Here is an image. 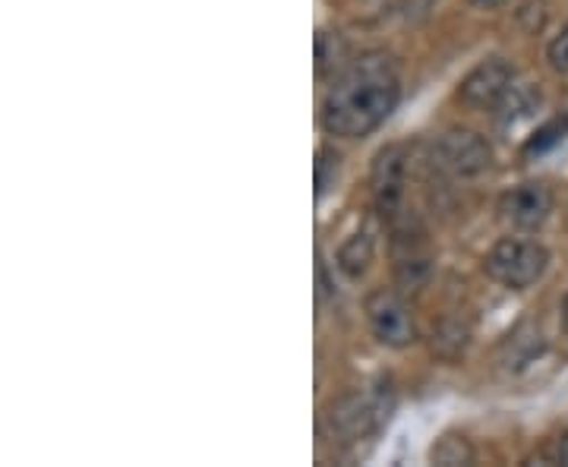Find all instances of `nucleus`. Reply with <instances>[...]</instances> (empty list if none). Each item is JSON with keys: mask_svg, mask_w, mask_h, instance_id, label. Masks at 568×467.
I'll list each match as a JSON object with an SVG mask.
<instances>
[{"mask_svg": "<svg viewBox=\"0 0 568 467\" xmlns=\"http://www.w3.org/2000/svg\"><path fill=\"white\" fill-rule=\"evenodd\" d=\"M559 461H562V465H568V436L562 439V446H559Z\"/></svg>", "mask_w": 568, "mask_h": 467, "instance_id": "nucleus-15", "label": "nucleus"}, {"mask_svg": "<svg viewBox=\"0 0 568 467\" xmlns=\"http://www.w3.org/2000/svg\"><path fill=\"white\" fill-rule=\"evenodd\" d=\"M549 212H552V193L547 183L540 181L518 183V186L506 190L499 200L503 222L518 231H537L549 219Z\"/></svg>", "mask_w": 568, "mask_h": 467, "instance_id": "nucleus-5", "label": "nucleus"}, {"mask_svg": "<svg viewBox=\"0 0 568 467\" xmlns=\"http://www.w3.org/2000/svg\"><path fill=\"white\" fill-rule=\"evenodd\" d=\"M562 133H566V123L562 121L547 123L544 130H537V136L528 143V152L530 155H534V152H537V155H540V152H547L549 145H556L559 140H562Z\"/></svg>", "mask_w": 568, "mask_h": 467, "instance_id": "nucleus-12", "label": "nucleus"}, {"mask_svg": "<svg viewBox=\"0 0 568 467\" xmlns=\"http://www.w3.org/2000/svg\"><path fill=\"white\" fill-rule=\"evenodd\" d=\"M366 319L373 335L388 347H407L417 338V325L405 301L383 287L366 297Z\"/></svg>", "mask_w": 568, "mask_h": 467, "instance_id": "nucleus-3", "label": "nucleus"}, {"mask_svg": "<svg viewBox=\"0 0 568 467\" xmlns=\"http://www.w3.org/2000/svg\"><path fill=\"white\" fill-rule=\"evenodd\" d=\"M549 67L556 70V73H568V26L556 35V39L549 41Z\"/></svg>", "mask_w": 568, "mask_h": 467, "instance_id": "nucleus-13", "label": "nucleus"}, {"mask_svg": "<svg viewBox=\"0 0 568 467\" xmlns=\"http://www.w3.org/2000/svg\"><path fill=\"white\" fill-rule=\"evenodd\" d=\"M474 7H484V10H496V7H503L506 0H470Z\"/></svg>", "mask_w": 568, "mask_h": 467, "instance_id": "nucleus-14", "label": "nucleus"}, {"mask_svg": "<svg viewBox=\"0 0 568 467\" xmlns=\"http://www.w3.org/2000/svg\"><path fill=\"white\" fill-rule=\"evenodd\" d=\"M386 417V410L379 405V398H347L332 410V427L338 424L347 436H364L373 427H379Z\"/></svg>", "mask_w": 568, "mask_h": 467, "instance_id": "nucleus-8", "label": "nucleus"}, {"mask_svg": "<svg viewBox=\"0 0 568 467\" xmlns=\"http://www.w3.org/2000/svg\"><path fill=\"white\" fill-rule=\"evenodd\" d=\"M342 58H345V44H342V39L332 35V32H320V35H316V73L325 77L328 70L342 67Z\"/></svg>", "mask_w": 568, "mask_h": 467, "instance_id": "nucleus-10", "label": "nucleus"}, {"mask_svg": "<svg viewBox=\"0 0 568 467\" xmlns=\"http://www.w3.org/2000/svg\"><path fill=\"white\" fill-rule=\"evenodd\" d=\"M493 162V152L484 136L470 130H452L436 143V164L455 177H477Z\"/></svg>", "mask_w": 568, "mask_h": 467, "instance_id": "nucleus-4", "label": "nucleus"}, {"mask_svg": "<svg viewBox=\"0 0 568 467\" xmlns=\"http://www.w3.org/2000/svg\"><path fill=\"white\" fill-rule=\"evenodd\" d=\"M515 82V70L508 67L503 58H493V61L477 63L458 89V99L467 108H493V104L503 102L508 89Z\"/></svg>", "mask_w": 568, "mask_h": 467, "instance_id": "nucleus-6", "label": "nucleus"}, {"mask_svg": "<svg viewBox=\"0 0 568 467\" xmlns=\"http://www.w3.org/2000/svg\"><path fill=\"white\" fill-rule=\"evenodd\" d=\"M405 145H388L373 164V200L383 215H395L405 196Z\"/></svg>", "mask_w": 568, "mask_h": 467, "instance_id": "nucleus-7", "label": "nucleus"}, {"mask_svg": "<svg viewBox=\"0 0 568 467\" xmlns=\"http://www.w3.org/2000/svg\"><path fill=\"white\" fill-rule=\"evenodd\" d=\"M562 319H566V328H568V297H566V304H562Z\"/></svg>", "mask_w": 568, "mask_h": 467, "instance_id": "nucleus-16", "label": "nucleus"}, {"mask_svg": "<svg viewBox=\"0 0 568 467\" xmlns=\"http://www.w3.org/2000/svg\"><path fill=\"white\" fill-rule=\"evenodd\" d=\"M547 265V246L537 244V241H525V237H503L484 260L489 278L496 285L511 287V291H525L534 282H540Z\"/></svg>", "mask_w": 568, "mask_h": 467, "instance_id": "nucleus-2", "label": "nucleus"}, {"mask_svg": "<svg viewBox=\"0 0 568 467\" xmlns=\"http://www.w3.org/2000/svg\"><path fill=\"white\" fill-rule=\"evenodd\" d=\"M398 77L383 54H369L328 89L323 102V126L332 136L357 140L373 133L398 104Z\"/></svg>", "mask_w": 568, "mask_h": 467, "instance_id": "nucleus-1", "label": "nucleus"}, {"mask_svg": "<svg viewBox=\"0 0 568 467\" xmlns=\"http://www.w3.org/2000/svg\"><path fill=\"white\" fill-rule=\"evenodd\" d=\"M335 174H338V155L332 149H320V155H316V186H320V196L328 190V183L335 181Z\"/></svg>", "mask_w": 568, "mask_h": 467, "instance_id": "nucleus-11", "label": "nucleus"}, {"mask_svg": "<svg viewBox=\"0 0 568 467\" xmlns=\"http://www.w3.org/2000/svg\"><path fill=\"white\" fill-rule=\"evenodd\" d=\"M373 234L369 231H357V234H351L342 250H338V268L345 272L347 278H361L366 272V265L373 263Z\"/></svg>", "mask_w": 568, "mask_h": 467, "instance_id": "nucleus-9", "label": "nucleus"}]
</instances>
